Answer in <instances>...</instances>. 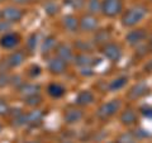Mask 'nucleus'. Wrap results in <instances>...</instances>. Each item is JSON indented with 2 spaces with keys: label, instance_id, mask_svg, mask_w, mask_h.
<instances>
[{
  "label": "nucleus",
  "instance_id": "nucleus-20",
  "mask_svg": "<svg viewBox=\"0 0 152 143\" xmlns=\"http://www.w3.org/2000/svg\"><path fill=\"white\" fill-rule=\"evenodd\" d=\"M48 94L52 98H61L65 94V88L61 86L60 84H51L48 86Z\"/></svg>",
  "mask_w": 152,
  "mask_h": 143
},
{
  "label": "nucleus",
  "instance_id": "nucleus-30",
  "mask_svg": "<svg viewBox=\"0 0 152 143\" xmlns=\"http://www.w3.org/2000/svg\"><path fill=\"white\" fill-rule=\"evenodd\" d=\"M9 82V77L5 74H0V88H4Z\"/></svg>",
  "mask_w": 152,
  "mask_h": 143
},
{
  "label": "nucleus",
  "instance_id": "nucleus-28",
  "mask_svg": "<svg viewBox=\"0 0 152 143\" xmlns=\"http://www.w3.org/2000/svg\"><path fill=\"white\" fill-rule=\"evenodd\" d=\"M9 112V107L5 100H0V115H5Z\"/></svg>",
  "mask_w": 152,
  "mask_h": 143
},
{
  "label": "nucleus",
  "instance_id": "nucleus-9",
  "mask_svg": "<svg viewBox=\"0 0 152 143\" xmlns=\"http://www.w3.org/2000/svg\"><path fill=\"white\" fill-rule=\"evenodd\" d=\"M19 42V38L18 36L13 34V33H8V34L3 36L1 37V41H0V45H1L3 48H7V50H10L13 47H15Z\"/></svg>",
  "mask_w": 152,
  "mask_h": 143
},
{
  "label": "nucleus",
  "instance_id": "nucleus-23",
  "mask_svg": "<svg viewBox=\"0 0 152 143\" xmlns=\"http://www.w3.org/2000/svg\"><path fill=\"white\" fill-rule=\"evenodd\" d=\"M56 45V39L53 37H48V38H46V41H45V43H43V52H50L52 48L55 47Z\"/></svg>",
  "mask_w": 152,
  "mask_h": 143
},
{
  "label": "nucleus",
  "instance_id": "nucleus-22",
  "mask_svg": "<svg viewBox=\"0 0 152 143\" xmlns=\"http://www.w3.org/2000/svg\"><path fill=\"white\" fill-rule=\"evenodd\" d=\"M45 10L47 14H50V15H55V14L58 12V5L53 1H50L45 5Z\"/></svg>",
  "mask_w": 152,
  "mask_h": 143
},
{
  "label": "nucleus",
  "instance_id": "nucleus-33",
  "mask_svg": "<svg viewBox=\"0 0 152 143\" xmlns=\"http://www.w3.org/2000/svg\"><path fill=\"white\" fill-rule=\"evenodd\" d=\"M146 70L152 71V61H150V62H148V65H146Z\"/></svg>",
  "mask_w": 152,
  "mask_h": 143
},
{
  "label": "nucleus",
  "instance_id": "nucleus-11",
  "mask_svg": "<svg viewBox=\"0 0 152 143\" xmlns=\"http://www.w3.org/2000/svg\"><path fill=\"white\" fill-rule=\"evenodd\" d=\"M42 118H43V113L41 110H33L31 113L26 114V124L28 125H37L39 124Z\"/></svg>",
  "mask_w": 152,
  "mask_h": 143
},
{
  "label": "nucleus",
  "instance_id": "nucleus-29",
  "mask_svg": "<svg viewBox=\"0 0 152 143\" xmlns=\"http://www.w3.org/2000/svg\"><path fill=\"white\" fill-rule=\"evenodd\" d=\"M36 45H37V36L36 34H32L31 38L28 39V47H29V50H34L36 48Z\"/></svg>",
  "mask_w": 152,
  "mask_h": 143
},
{
  "label": "nucleus",
  "instance_id": "nucleus-6",
  "mask_svg": "<svg viewBox=\"0 0 152 143\" xmlns=\"http://www.w3.org/2000/svg\"><path fill=\"white\" fill-rule=\"evenodd\" d=\"M98 19L95 18L94 15H84L83 19L80 20V27L81 29L85 31V32H93L98 28Z\"/></svg>",
  "mask_w": 152,
  "mask_h": 143
},
{
  "label": "nucleus",
  "instance_id": "nucleus-18",
  "mask_svg": "<svg viewBox=\"0 0 152 143\" xmlns=\"http://www.w3.org/2000/svg\"><path fill=\"white\" fill-rule=\"evenodd\" d=\"M136 119H137V115H136V113L133 112L132 109H127V110L123 112L122 115H121V122L123 123V124H126V125L133 124V123L136 122Z\"/></svg>",
  "mask_w": 152,
  "mask_h": 143
},
{
  "label": "nucleus",
  "instance_id": "nucleus-14",
  "mask_svg": "<svg viewBox=\"0 0 152 143\" xmlns=\"http://www.w3.org/2000/svg\"><path fill=\"white\" fill-rule=\"evenodd\" d=\"M94 101V95L93 93H90L89 90H84L81 91L77 98H76V103L79 104V105H88V104H91Z\"/></svg>",
  "mask_w": 152,
  "mask_h": 143
},
{
  "label": "nucleus",
  "instance_id": "nucleus-21",
  "mask_svg": "<svg viewBox=\"0 0 152 143\" xmlns=\"http://www.w3.org/2000/svg\"><path fill=\"white\" fill-rule=\"evenodd\" d=\"M126 84H127V77H118V79L113 80L110 82V85H109V89L113 90V91H115V90L122 89Z\"/></svg>",
  "mask_w": 152,
  "mask_h": 143
},
{
  "label": "nucleus",
  "instance_id": "nucleus-1",
  "mask_svg": "<svg viewBox=\"0 0 152 143\" xmlns=\"http://www.w3.org/2000/svg\"><path fill=\"white\" fill-rule=\"evenodd\" d=\"M146 14H147V9L145 7H142V5L133 7L123 15L122 23L126 27H133V26H136L137 23H140L142 19L145 18Z\"/></svg>",
  "mask_w": 152,
  "mask_h": 143
},
{
  "label": "nucleus",
  "instance_id": "nucleus-39",
  "mask_svg": "<svg viewBox=\"0 0 152 143\" xmlns=\"http://www.w3.org/2000/svg\"><path fill=\"white\" fill-rule=\"evenodd\" d=\"M0 129H1V127H0Z\"/></svg>",
  "mask_w": 152,
  "mask_h": 143
},
{
  "label": "nucleus",
  "instance_id": "nucleus-34",
  "mask_svg": "<svg viewBox=\"0 0 152 143\" xmlns=\"http://www.w3.org/2000/svg\"><path fill=\"white\" fill-rule=\"evenodd\" d=\"M15 3H18V4H24V3H27V1H29V0H14Z\"/></svg>",
  "mask_w": 152,
  "mask_h": 143
},
{
  "label": "nucleus",
  "instance_id": "nucleus-7",
  "mask_svg": "<svg viewBox=\"0 0 152 143\" xmlns=\"http://www.w3.org/2000/svg\"><path fill=\"white\" fill-rule=\"evenodd\" d=\"M147 37V33L145 32V29H136L132 31L127 34V41L129 45H138L142 41H145Z\"/></svg>",
  "mask_w": 152,
  "mask_h": 143
},
{
  "label": "nucleus",
  "instance_id": "nucleus-17",
  "mask_svg": "<svg viewBox=\"0 0 152 143\" xmlns=\"http://www.w3.org/2000/svg\"><path fill=\"white\" fill-rule=\"evenodd\" d=\"M75 63L77 66H81V67H89V66H91L94 63V58L89 55L81 53L75 57Z\"/></svg>",
  "mask_w": 152,
  "mask_h": 143
},
{
  "label": "nucleus",
  "instance_id": "nucleus-15",
  "mask_svg": "<svg viewBox=\"0 0 152 143\" xmlns=\"http://www.w3.org/2000/svg\"><path fill=\"white\" fill-rule=\"evenodd\" d=\"M147 91H148V89H147L145 84H137L136 86H133L131 89V91L128 95H129V98H132V99H138L141 96H143V95H146Z\"/></svg>",
  "mask_w": 152,
  "mask_h": 143
},
{
  "label": "nucleus",
  "instance_id": "nucleus-25",
  "mask_svg": "<svg viewBox=\"0 0 152 143\" xmlns=\"http://www.w3.org/2000/svg\"><path fill=\"white\" fill-rule=\"evenodd\" d=\"M108 38H109V33L107 31H102V32L98 33L96 37H95V42H98V43H103V42H105Z\"/></svg>",
  "mask_w": 152,
  "mask_h": 143
},
{
  "label": "nucleus",
  "instance_id": "nucleus-32",
  "mask_svg": "<svg viewBox=\"0 0 152 143\" xmlns=\"http://www.w3.org/2000/svg\"><path fill=\"white\" fill-rule=\"evenodd\" d=\"M9 28V23L5 20H0V32H4Z\"/></svg>",
  "mask_w": 152,
  "mask_h": 143
},
{
  "label": "nucleus",
  "instance_id": "nucleus-36",
  "mask_svg": "<svg viewBox=\"0 0 152 143\" xmlns=\"http://www.w3.org/2000/svg\"><path fill=\"white\" fill-rule=\"evenodd\" d=\"M1 19H3V17H1V13H0V20H1Z\"/></svg>",
  "mask_w": 152,
  "mask_h": 143
},
{
  "label": "nucleus",
  "instance_id": "nucleus-24",
  "mask_svg": "<svg viewBox=\"0 0 152 143\" xmlns=\"http://www.w3.org/2000/svg\"><path fill=\"white\" fill-rule=\"evenodd\" d=\"M118 143H134V136L132 133H124L118 138Z\"/></svg>",
  "mask_w": 152,
  "mask_h": 143
},
{
  "label": "nucleus",
  "instance_id": "nucleus-5",
  "mask_svg": "<svg viewBox=\"0 0 152 143\" xmlns=\"http://www.w3.org/2000/svg\"><path fill=\"white\" fill-rule=\"evenodd\" d=\"M1 17H3L4 20L8 22V23L19 22L23 17V12L15 7H8L1 12Z\"/></svg>",
  "mask_w": 152,
  "mask_h": 143
},
{
  "label": "nucleus",
  "instance_id": "nucleus-37",
  "mask_svg": "<svg viewBox=\"0 0 152 143\" xmlns=\"http://www.w3.org/2000/svg\"><path fill=\"white\" fill-rule=\"evenodd\" d=\"M31 143H37V142H31Z\"/></svg>",
  "mask_w": 152,
  "mask_h": 143
},
{
  "label": "nucleus",
  "instance_id": "nucleus-4",
  "mask_svg": "<svg viewBox=\"0 0 152 143\" xmlns=\"http://www.w3.org/2000/svg\"><path fill=\"white\" fill-rule=\"evenodd\" d=\"M103 55H104L105 58H108L109 61H112V62H117V61H119L121 57H122L121 47L114 45V43L107 45L103 48Z\"/></svg>",
  "mask_w": 152,
  "mask_h": 143
},
{
  "label": "nucleus",
  "instance_id": "nucleus-31",
  "mask_svg": "<svg viewBox=\"0 0 152 143\" xmlns=\"http://www.w3.org/2000/svg\"><path fill=\"white\" fill-rule=\"evenodd\" d=\"M31 71H32V72H31L32 76H38V75H39V72H41V69L38 67V66H32Z\"/></svg>",
  "mask_w": 152,
  "mask_h": 143
},
{
  "label": "nucleus",
  "instance_id": "nucleus-35",
  "mask_svg": "<svg viewBox=\"0 0 152 143\" xmlns=\"http://www.w3.org/2000/svg\"><path fill=\"white\" fill-rule=\"evenodd\" d=\"M143 114L145 115H152V110H146V112H143Z\"/></svg>",
  "mask_w": 152,
  "mask_h": 143
},
{
  "label": "nucleus",
  "instance_id": "nucleus-26",
  "mask_svg": "<svg viewBox=\"0 0 152 143\" xmlns=\"http://www.w3.org/2000/svg\"><path fill=\"white\" fill-rule=\"evenodd\" d=\"M26 101L28 105H38V104H41L42 99L39 95H34V96H29V98H26Z\"/></svg>",
  "mask_w": 152,
  "mask_h": 143
},
{
  "label": "nucleus",
  "instance_id": "nucleus-16",
  "mask_svg": "<svg viewBox=\"0 0 152 143\" xmlns=\"http://www.w3.org/2000/svg\"><path fill=\"white\" fill-rule=\"evenodd\" d=\"M38 93H39V86H38V85L27 84V85H23L20 88V94L26 98L34 96V95H38Z\"/></svg>",
  "mask_w": 152,
  "mask_h": 143
},
{
  "label": "nucleus",
  "instance_id": "nucleus-3",
  "mask_svg": "<svg viewBox=\"0 0 152 143\" xmlns=\"http://www.w3.org/2000/svg\"><path fill=\"white\" fill-rule=\"evenodd\" d=\"M122 9L123 4L121 0H104L102 4V12L107 17H117Z\"/></svg>",
  "mask_w": 152,
  "mask_h": 143
},
{
  "label": "nucleus",
  "instance_id": "nucleus-10",
  "mask_svg": "<svg viewBox=\"0 0 152 143\" xmlns=\"http://www.w3.org/2000/svg\"><path fill=\"white\" fill-rule=\"evenodd\" d=\"M65 122L69 123V124H74V123H77L80 119L83 118V112L80 109H69L67 112L65 113Z\"/></svg>",
  "mask_w": 152,
  "mask_h": 143
},
{
  "label": "nucleus",
  "instance_id": "nucleus-2",
  "mask_svg": "<svg viewBox=\"0 0 152 143\" xmlns=\"http://www.w3.org/2000/svg\"><path fill=\"white\" fill-rule=\"evenodd\" d=\"M119 108H121L119 100H112V101H108L105 104H103V105L98 109L96 115L100 119H108V118L113 117L114 114L119 110Z\"/></svg>",
  "mask_w": 152,
  "mask_h": 143
},
{
  "label": "nucleus",
  "instance_id": "nucleus-40",
  "mask_svg": "<svg viewBox=\"0 0 152 143\" xmlns=\"http://www.w3.org/2000/svg\"><path fill=\"white\" fill-rule=\"evenodd\" d=\"M0 1H3V0H0Z\"/></svg>",
  "mask_w": 152,
  "mask_h": 143
},
{
  "label": "nucleus",
  "instance_id": "nucleus-12",
  "mask_svg": "<svg viewBox=\"0 0 152 143\" xmlns=\"http://www.w3.org/2000/svg\"><path fill=\"white\" fill-rule=\"evenodd\" d=\"M57 55H58V57L61 60H64L65 62H69V61L72 60V51H71V48L69 46L66 45H60L58 47H57Z\"/></svg>",
  "mask_w": 152,
  "mask_h": 143
},
{
  "label": "nucleus",
  "instance_id": "nucleus-19",
  "mask_svg": "<svg viewBox=\"0 0 152 143\" xmlns=\"http://www.w3.org/2000/svg\"><path fill=\"white\" fill-rule=\"evenodd\" d=\"M64 27L70 32H75L79 27V20L74 15H67L64 18Z\"/></svg>",
  "mask_w": 152,
  "mask_h": 143
},
{
  "label": "nucleus",
  "instance_id": "nucleus-13",
  "mask_svg": "<svg viewBox=\"0 0 152 143\" xmlns=\"http://www.w3.org/2000/svg\"><path fill=\"white\" fill-rule=\"evenodd\" d=\"M23 61H24V53L22 51L14 52L8 57V65L12 66V67H18L19 65L23 63Z\"/></svg>",
  "mask_w": 152,
  "mask_h": 143
},
{
  "label": "nucleus",
  "instance_id": "nucleus-8",
  "mask_svg": "<svg viewBox=\"0 0 152 143\" xmlns=\"http://www.w3.org/2000/svg\"><path fill=\"white\" fill-rule=\"evenodd\" d=\"M48 69L52 74H62L66 70V62L64 60H61L60 57H55L50 61Z\"/></svg>",
  "mask_w": 152,
  "mask_h": 143
},
{
  "label": "nucleus",
  "instance_id": "nucleus-27",
  "mask_svg": "<svg viewBox=\"0 0 152 143\" xmlns=\"http://www.w3.org/2000/svg\"><path fill=\"white\" fill-rule=\"evenodd\" d=\"M89 9H90V10H91L93 13L98 12L99 9H102V5H100V4H99V0H90Z\"/></svg>",
  "mask_w": 152,
  "mask_h": 143
},
{
  "label": "nucleus",
  "instance_id": "nucleus-38",
  "mask_svg": "<svg viewBox=\"0 0 152 143\" xmlns=\"http://www.w3.org/2000/svg\"><path fill=\"white\" fill-rule=\"evenodd\" d=\"M64 143H69V142H64Z\"/></svg>",
  "mask_w": 152,
  "mask_h": 143
}]
</instances>
